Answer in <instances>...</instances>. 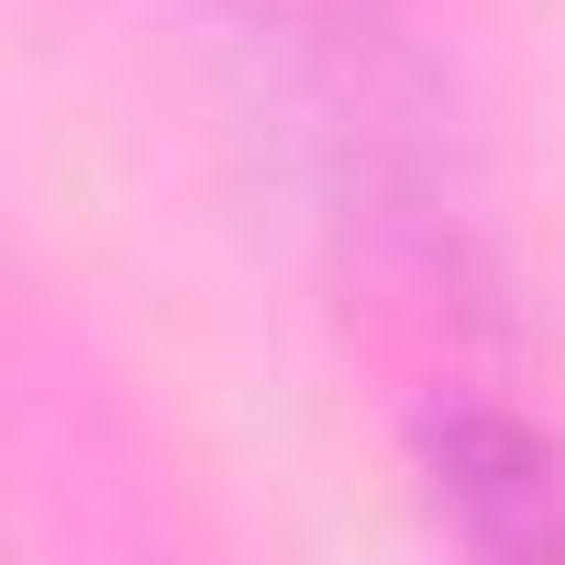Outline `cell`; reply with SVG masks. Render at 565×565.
Instances as JSON below:
<instances>
[{
    "mask_svg": "<svg viewBox=\"0 0 565 565\" xmlns=\"http://www.w3.org/2000/svg\"><path fill=\"white\" fill-rule=\"evenodd\" d=\"M433 466H444V488L466 499V532H477V543H565L554 477H543V455H532L510 422H455V433L433 444Z\"/></svg>",
    "mask_w": 565,
    "mask_h": 565,
    "instance_id": "1",
    "label": "cell"
}]
</instances>
